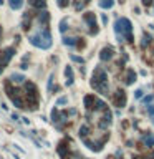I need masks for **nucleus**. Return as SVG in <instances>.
Wrapping results in <instances>:
<instances>
[{"instance_id":"1","label":"nucleus","mask_w":154,"mask_h":159,"mask_svg":"<svg viewBox=\"0 0 154 159\" xmlns=\"http://www.w3.org/2000/svg\"><path fill=\"white\" fill-rule=\"evenodd\" d=\"M91 86L101 95H109V86H108V76L106 71L101 66H96L91 76Z\"/></svg>"},{"instance_id":"2","label":"nucleus","mask_w":154,"mask_h":159,"mask_svg":"<svg viewBox=\"0 0 154 159\" xmlns=\"http://www.w3.org/2000/svg\"><path fill=\"white\" fill-rule=\"evenodd\" d=\"M115 32L119 43H123L124 40L133 42V27L128 18H118V22L115 23Z\"/></svg>"},{"instance_id":"3","label":"nucleus","mask_w":154,"mask_h":159,"mask_svg":"<svg viewBox=\"0 0 154 159\" xmlns=\"http://www.w3.org/2000/svg\"><path fill=\"white\" fill-rule=\"evenodd\" d=\"M83 22L88 25V33H90V35H96L100 32L98 23H96V15L93 13V12H86V13H83Z\"/></svg>"},{"instance_id":"4","label":"nucleus","mask_w":154,"mask_h":159,"mask_svg":"<svg viewBox=\"0 0 154 159\" xmlns=\"http://www.w3.org/2000/svg\"><path fill=\"white\" fill-rule=\"evenodd\" d=\"M13 55H15V47H7L0 51V73L3 71V68L9 66L10 60L13 58Z\"/></svg>"},{"instance_id":"5","label":"nucleus","mask_w":154,"mask_h":159,"mask_svg":"<svg viewBox=\"0 0 154 159\" xmlns=\"http://www.w3.org/2000/svg\"><path fill=\"white\" fill-rule=\"evenodd\" d=\"M28 42L33 45V47H36V48H42V50H48V48L51 47V40L42 38L38 32L33 33V35H28Z\"/></svg>"},{"instance_id":"6","label":"nucleus","mask_w":154,"mask_h":159,"mask_svg":"<svg viewBox=\"0 0 154 159\" xmlns=\"http://www.w3.org/2000/svg\"><path fill=\"white\" fill-rule=\"evenodd\" d=\"M35 18H36V22H38L40 28L48 27V23H50V13H48V12H47L45 9H43V10H36Z\"/></svg>"},{"instance_id":"7","label":"nucleus","mask_w":154,"mask_h":159,"mask_svg":"<svg viewBox=\"0 0 154 159\" xmlns=\"http://www.w3.org/2000/svg\"><path fill=\"white\" fill-rule=\"evenodd\" d=\"M113 103H115V106H118V108H124L126 106V93L123 89H118L115 93V96H113Z\"/></svg>"},{"instance_id":"8","label":"nucleus","mask_w":154,"mask_h":159,"mask_svg":"<svg viewBox=\"0 0 154 159\" xmlns=\"http://www.w3.org/2000/svg\"><path fill=\"white\" fill-rule=\"evenodd\" d=\"M113 55H115V48L113 47H104L103 50L100 53V60L101 62H109V60L113 58Z\"/></svg>"},{"instance_id":"9","label":"nucleus","mask_w":154,"mask_h":159,"mask_svg":"<svg viewBox=\"0 0 154 159\" xmlns=\"http://www.w3.org/2000/svg\"><path fill=\"white\" fill-rule=\"evenodd\" d=\"M28 5L35 10H43L47 9V0H28Z\"/></svg>"},{"instance_id":"10","label":"nucleus","mask_w":154,"mask_h":159,"mask_svg":"<svg viewBox=\"0 0 154 159\" xmlns=\"http://www.w3.org/2000/svg\"><path fill=\"white\" fill-rule=\"evenodd\" d=\"M25 76L23 75H20V73H12L10 75V78H9V81L10 83H13V85H22V83H25Z\"/></svg>"},{"instance_id":"11","label":"nucleus","mask_w":154,"mask_h":159,"mask_svg":"<svg viewBox=\"0 0 154 159\" xmlns=\"http://www.w3.org/2000/svg\"><path fill=\"white\" fill-rule=\"evenodd\" d=\"M83 101H85V108H86L88 111H93V108H95V101H96V96H93V95H86Z\"/></svg>"},{"instance_id":"12","label":"nucleus","mask_w":154,"mask_h":159,"mask_svg":"<svg viewBox=\"0 0 154 159\" xmlns=\"http://www.w3.org/2000/svg\"><path fill=\"white\" fill-rule=\"evenodd\" d=\"M56 151H58V154H60V156H62L63 159L66 157L68 154H70V148L66 146V142H65V141H63V142H60L58 148H56Z\"/></svg>"},{"instance_id":"13","label":"nucleus","mask_w":154,"mask_h":159,"mask_svg":"<svg viewBox=\"0 0 154 159\" xmlns=\"http://www.w3.org/2000/svg\"><path fill=\"white\" fill-rule=\"evenodd\" d=\"M143 142L148 146V148H154V134L146 133L144 136H143Z\"/></svg>"},{"instance_id":"14","label":"nucleus","mask_w":154,"mask_h":159,"mask_svg":"<svg viewBox=\"0 0 154 159\" xmlns=\"http://www.w3.org/2000/svg\"><path fill=\"white\" fill-rule=\"evenodd\" d=\"M25 3V0H9V5L12 10H20Z\"/></svg>"},{"instance_id":"15","label":"nucleus","mask_w":154,"mask_h":159,"mask_svg":"<svg viewBox=\"0 0 154 159\" xmlns=\"http://www.w3.org/2000/svg\"><path fill=\"white\" fill-rule=\"evenodd\" d=\"M78 43V38H73V36H63V45L66 47H76Z\"/></svg>"},{"instance_id":"16","label":"nucleus","mask_w":154,"mask_h":159,"mask_svg":"<svg viewBox=\"0 0 154 159\" xmlns=\"http://www.w3.org/2000/svg\"><path fill=\"white\" fill-rule=\"evenodd\" d=\"M65 75H66V85H68V86H71V85H73V70H71V66L65 68Z\"/></svg>"},{"instance_id":"17","label":"nucleus","mask_w":154,"mask_h":159,"mask_svg":"<svg viewBox=\"0 0 154 159\" xmlns=\"http://www.w3.org/2000/svg\"><path fill=\"white\" fill-rule=\"evenodd\" d=\"M124 81H126V85H133L136 81V73L133 71V70H129L126 73V80H124Z\"/></svg>"},{"instance_id":"18","label":"nucleus","mask_w":154,"mask_h":159,"mask_svg":"<svg viewBox=\"0 0 154 159\" xmlns=\"http://www.w3.org/2000/svg\"><path fill=\"white\" fill-rule=\"evenodd\" d=\"M88 134H90V126H88V124H83L81 128H80V138H81V139H85Z\"/></svg>"},{"instance_id":"19","label":"nucleus","mask_w":154,"mask_h":159,"mask_svg":"<svg viewBox=\"0 0 154 159\" xmlns=\"http://www.w3.org/2000/svg\"><path fill=\"white\" fill-rule=\"evenodd\" d=\"M113 0H100V7L101 9H111L113 7Z\"/></svg>"},{"instance_id":"20","label":"nucleus","mask_w":154,"mask_h":159,"mask_svg":"<svg viewBox=\"0 0 154 159\" xmlns=\"http://www.w3.org/2000/svg\"><path fill=\"white\" fill-rule=\"evenodd\" d=\"M66 30H68V18H63L62 22H60V32L65 33Z\"/></svg>"},{"instance_id":"21","label":"nucleus","mask_w":154,"mask_h":159,"mask_svg":"<svg viewBox=\"0 0 154 159\" xmlns=\"http://www.w3.org/2000/svg\"><path fill=\"white\" fill-rule=\"evenodd\" d=\"M56 3H58V7H60V9H65V7H68L70 0H56Z\"/></svg>"},{"instance_id":"22","label":"nucleus","mask_w":154,"mask_h":159,"mask_svg":"<svg viewBox=\"0 0 154 159\" xmlns=\"http://www.w3.org/2000/svg\"><path fill=\"white\" fill-rule=\"evenodd\" d=\"M66 103H68V98L62 96V98H58V101H56V106H62V104H66Z\"/></svg>"},{"instance_id":"23","label":"nucleus","mask_w":154,"mask_h":159,"mask_svg":"<svg viewBox=\"0 0 154 159\" xmlns=\"http://www.w3.org/2000/svg\"><path fill=\"white\" fill-rule=\"evenodd\" d=\"M53 78H55V75L51 73L50 78H48V91H51V89H53Z\"/></svg>"},{"instance_id":"24","label":"nucleus","mask_w":154,"mask_h":159,"mask_svg":"<svg viewBox=\"0 0 154 159\" xmlns=\"http://www.w3.org/2000/svg\"><path fill=\"white\" fill-rule=\"evenodd\" d=\"M71 60H73V62H76V63H85V60L81 58V56H76V55H71Z\"/></svg>"},{"instance_id":"25","label":"nucleus","mask_w":154,"mask_h":159,"mask_svg":"<svg viewBox=\"0 0 154 159\" xmlns=\"http://www.w3.org/2000/svg\"><path fill=\"white\" fill-rule=\"evenodd\" d=\"M148 115H149V116H154V104L148 106Z\"/></svg>"},{"instance_id":"26","label":"nucleus","mask_w":154,"mask_h":159,"mask_svg":"<svg viewBox=\"0 0 154 159\" xmlns=\"http://www.w3.org/2000/svg\"><path fill=\"white\" fill-rule=\"evenodd\" d=\"M152 100H154L152 95H151V96H146V98H144V103H149V101H152Z\"/></svg>"},{"instance_id":"27","label":"nucleus","mask_w":154,"mask_h":159,"mask_svg":"<svg viewBox=\"0 0 154 159\" xmlns=\"http://www.w3.org/2000/svg\"><path fill=\"white\" fill-rule=\"evenodd\" d=\"M136 98H141V96H143V89H137V91H136V95H134Z\"/></svg>"},{"instance_id":"28","label":"nucleus","mask_w":154,"mask_h":159,"mask_svg":"<svg viewBox=\"0 0 154 159\" xmlns=\"http://www.w3.org/2000/svg\"><path fill=\"white\" fill-rule=\"evenodd\" d=\"M101 20H103V23H104V25L108 23V17H106V15H101Z\"/></svg>"},{"instance_id":"29","label":"nucleus","mask_w":154,"mask_h":159,"mask_svg":"<svg viewBox=\"0 0 154 159\" xmlns=\"http://www.w3.org/2000/svg\"><path fill=\"white\" fill-rule=\"evenodd\" d=\"M12 119H15V121H18V119H22V118H20L18 115H15V113H13V115H12Z\"/></svg>"},{"instance_id":"30","label":"nucleus","mask_w":154,"mask_h":159,"mask_svg":"<svg viewBox=\"0 0 154 159\" xmlns=\"http://www.w3.org/2000/svg\"><path fill=\"white\" fill-rule=\"evenodd\" d=\"M2 33H3V28H2V25H0V38H2Z\"/></svg>"},{"instance_id":"31","label":"nucleus","mask_w":154,"mask_h":159,"mask_svg":"<svg viewBox=\"0 0 154 159\" xmlns=\"http://www.w3.org/2000/svg\"><path fill=\"white\" fill-rule=\"evenodd\" d=\"M3 2H5V0H0V5H2V3H3Z\"/></svg>"},{"instance_id":"32","label":"nucleus","mask_w":154,"mask_h":159,"mask_svg":"<svg viewBox=\"0 0 154 159\" xmlns=\"http://www.w3.org/2000/svg\"><path fill=\"white\" fill-rule=\"evenodd\" d=\"M119 2H121V3H123V2H124V0H119Z\"/></svg>"},{"instance_id":"33","label":"nucleus","mask_w":154,"mask_h":159,"mask_svg":"<svg viewBox=\"0 0 154 159\" xmlns=\"http://www.w3.org/2000/svg\"><path fill=\"white\" fill-rule=\"evenodd\" d=\"M108 159H115V157H108Z\"/></svg>"},{"instance_id":"34","label":"nucleus","mask_w":154,"mask_h":159,"mask_svg":"<svg viewBox=\"0 0 154 159\" xmlns=\"http://www.w3.org/2000/svg\"><path fill=\"white\" fill-rule=\"evenodd\" d=\"M152 159H154V153H152Z\"/></svg>"},{"instance_id":"35","label":"nucleus","mask_w":154,"mask_h":159,"mask_svg":"<svg viewBox=\"0 0 154 159\" xmlns=\"http://www.w3.org/2000/svg\"><path fill=\"white\" fill-rule=\"evenodd\" d=\"M133 159H137V157H133Z\"/></svg>"}]
</instances>
